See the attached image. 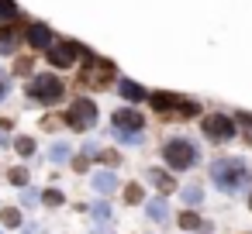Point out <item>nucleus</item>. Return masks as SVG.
<instances>
[{
    "instance_id": "18",
    "label": "nucleus",
    "mask_w": 252,
    "mask_h": 234,
    "mask_svg": "<svg viewBox=\"0 0 252 234\" xmlns=\"http://www.w3.org/2000/svg\"><path fill=\"white\" fill-rule=\"evenodd\" d=\"M180 224H183L187 231H200V227H204V224H200V217H197L193 210H183V213H180Z\"/></svg>"
},
{
    "instance_id": "5",
    "label": "nucleus",
    "mask_w": 252,
    "mask_h": 234,
    "mask_svg": "<svg viewBox=\"0 0 252 234\" xmlns=\"http://www.w3.org/2000/svg\"><path fill=\"white\" fill-rule=\"evenodd\" d=\"M111 79H114V66H111L107 59H97V55H90V59H87V66L80 69V86L104 90Z\"/></svg>"
},
{
    "instance_id": "16",
    "label": "nucleus",
    "mask_w": 252,
    "mask_h": 234,
    "mask_svg": "<svg viewBox=\"0 0 252 234\" xmlns=\"http://www.w3.org/2000/svg\"><path fill=\"white\" fill-rule=\"evenodd\" d=\"M14 18H21L18 4H14V0H0V21H14Z\"/></svg>"
},
{
    "instance_id": "31",
    "label": "nucleus",
    "mask_w": 252,
    "mask_h": 234,
    "mask_svg": "<svg viewBox=\"0 0 252 234\" xmlns=\"http://www.w3.org/2000/svg\"><path fill=\"white\" fill-rule=\"evenodd\" d=\"M4 97H7V83H4V79H0V100H4Z\"/></svg>"
},
{
    "instance_id": "8",
    "label": "nucleus",
    "mask_w": 252,
    "mask_h": 234,
    "mask_svg": "<svg viewBox=\"0 0 252 234\" xmlns=\"http://www.w3.org/2000/svg\"><path fill=\"white\" fill-rule=\"evenodd\" d=\"M80 52H83V49H80L76 42H59V45H49V62H52L56 69H69Z\"/></svg>"
},
{
    "instance_id": "4",
    "label": "nucleus",
    "mask_w": 252,
    "mask_h": 234,
    "mask_svg": "<svg viewBox=\"0 0 252 234\" xmlns=\"http://www.w3.org/2000/svg\"><path fill=\"white\" fill-rule=\"evenodd\" d=\"M162 158L169 169H190V165H197V145L187 138H169L162 145Z\"/></svg>"
},
{
    "instance_id": "20",
    "label": "nucleus",
    "mask_w": 252,
    "mask_h": 234,
    "mask_svg": "<svg viewBox=\"0 0 252 234\" xmlns=\"http://www.w3.org/2000/svg\"><path fill=\"white\" fill-rule=\"evenodd\" d=\"M7 179H11L14 186H28V169H25V165H14V169L7 172Z\"/></svg>"
},
{
    "instance_id": "25",
    "label": "nucleus",
    "mask_w": 252,
    "mask_h": 234,
    "mask_svg": "<svg viewBox=\"0 0 252 234\" xmlns=\"http://www.w3.org/2000/svg\"><path fill=\"white\" fill-rule=\"evenodd\" d=\"M14 148H18L21 155H32V152H35V141H32V138H18V141H14Z\"/></svg>"
},
{
    "instance_id": "14",
    "label": "nucleus",
    "mask_w": 252,
    "mask_h": 234,
    "mask_svg": "<svg viewBox=\"0 0 252 234\" xmlns=\"http://www.w3.org/2000/svg\"><path fill=\"white\" fill-rule=\"evenodd\" d=\"M121 97H125V100H135V104H138V100H145L149 93H145V90H142V86H138L135 79H121Z\"/></svg>"
},
{
    "instance_id": "27",
    "label": "nucleus",
    "mask_w": 252,
    "mask_h": 234,
    "mask_svg": "<svg viewBox=\"0 0 252 234\" xmlns=\"http://www.w3.org/2000/svg\"><path fill=\"white\" fill-rule=\"evenodd\" d=\"M21 196H25V207H32V203H38V193H35L32 186H21Z\"/></svg>"
},
{
    "instance_id": "21",
    "label": "nucleus",
    "mask_w": 252,
    "mask_h": 234,
    "mask_svg": "<svg viewBox=\"0 0 252 234\" xmlns=\"http://www.w3.org/2000/svg\"><path fill=\"white\" fill-rule=\"evenodd\" d=\"M183 200H187V207H197V203L204 200V189H200V186H187V189H183Z\"/></svg>"
},
{
    "instance_id": "24",
    "label": "nucleus",
    "mask_w": 252,
    "mask_h": 234,
    "mask_svg": "<svg viewBox=\"0 0 252 234\" xmlns=\"http://www.w3.org/2000/svg\"><path fill=\"white\" fill-rule=\"evenodd\" d=\"M49 155H52V162H66V158H69V145H66V141H56Z\"/></svg>"
},
{
    "instance_id": "30",
    "label": "nucleus",
    "mask_w": 252,
    "mask_h": 234,
    "mask_svg": "<svg viewBox=\"0 0 252 234\" xmlns=\"http://www.w3.org/2000/svg\"><path fill=\"white\" fill-rule=\"evenodd\" d=\"M97 158H100V162H111V165H118V158H121V155H114V152H104V155H97Z\"/></svg>"
},
{
    "instance_id": "7",
    "label": "nucleus",
    "mask_w": 252,
    "mask_h": 234,
    "mask_svg": "<svg viewBox=\"0 0 252 234\" xmlns=\"http://www.w3.org/2000/svg\"><path fill=\"white\" fill-rule=\"evenodd\" d=\"M204 134L211 141H231L235 138V121L224 114H207L204 117Z\"/></svg>"
},
{
    "instance_id": "28",
    "label": "nucleus",
    "mask_w": 252,
    "mask_h": 234,
    "mask_svg": "<svg viewBox=\"0 0 252 234\" xmlns=\"http://www.w3.org/2000/svg\"><path fill=\"white\" fill-rule=\"evenodd\" d=\"M14 73H18V76L32 73V59H18V62H14Z\"/></svg>"
},
{
    "instance_id": "6",
    "label": "nucleus",
    "mask_w": 252,
    "mask_h": 234,
    "mask_svg": "<svg viewBox=\"0 0 252 234\" xmlns=\"http://www.w3.org/2000/svg\"><path fill=\"white\" fill-rule=\"evenodd\" d=\"M66 124L76 128V131H94L97 128V107H94V100H76L66 110Z\"/></svg>"
},
{
    "instance_id": "15",
    "label": "nucleus",
    "mask_w": 252,
    "mask_h": 234,
    "mask_svg": "<svg viewBox=\"0 0 252 234\" xmlns=\"http://www.w3.org/2000/svg\"><path fill=\"white\" fill-rule=\"evenodd\" d=\"M149 220H156V224H166V220H169L166 200H149Z\"/></svg>"
},
{
    "instance_id": "9",
    "label": "nucleus",
    "mask_w": 252,
    "mask_h": 234,
    "mask_svg": "<svg viewBox=\"0 0 252 234\" xmlns=\"http://www.w3.org/2000/svg\"><path fill=\"white\" fill-rule=\"evenodd\" d=\"M111 124L121 128V131H138V128H145V121H142V114H138L135 107H121V110H114V114H111Z\"/></svg>"
},
{
    "instance_id": "3",
    "label": "nucleus",
    "mask_w": 252,
    "mask_h": 234,
    "mask_svg": "<svg viewBox=\"0 0 252 234\" xmlns=\"http://www.w3.org/2000/svg\"><path fill=\"white\" fill-rule=\"evenodd\" d=\"M28 97L35 104H56V100H63V79L52 73H38L28 79Z\"/></svg>"
},
{
    "instance_id": "17",
    "label": "nucleus",
    "mask_w": 252,
    "mask_h": 234,
    "mask_svg": "<svg viewBox=\"0 0 252 234\" xmlns=\"http://www.w3.org/2000/svg\"><path fill=\"white\" fill-rule=\"evenodd\" d=\"M114 138L125 141V145H142V131H121V128H114Z\"/></svg>"
},
{
    "instance_id": "26",
    "label": "nucleus",
    "mask_w": 252,
    "mask_h": 234,
    "mask_svg": "<svg viewBox=\"0 0 252 234\" xmlns=\"http://www.w3.org/2000/svg\"><path fill=\"white\" fill-rule=\"evenodd\" d=\"M125 200H128V203H142V200H145V196H142V186H128V189H125Z\"/></svg>"
},
{
    "instance_id": "22",
    "label": "nucleus",
    "mask_w": 252,
    "mask_h": 234,
    "mask_svg": "<svg viewBox=\"0 0 252 234\" xmlns=\"http://www.w3.org/2000/svg\"><path fill=\"white\" fill-rule=\"evenodd\" d=\"M42 203H45V207H63L66 196H63L59 189H45V193H42Z\"/></svg>"
},
{
    "instance_id": "1",
    "label": "nucleus",
    "mask_w": 252,
    "mask_h": 234,
    "mask_svg": "<svg viewBox=\"0 0 252 234\" xmlns=\"http://www.w3.org/2000/svg\"><path fill=\"white\" fill-rule=\"evenodd\" d=\"M211 179L218 182V189L221 193H242L245 189V182H249V169H245V162L242 158H218L214 165H211Z\"/></svg>"
},
{
    "instance_id": "33",
    "label": "nucleus",
    "mask_w": 252,
    "mask_h": 234,
    "mask_svg": "<svg viewBox=\"0 0 252 234\" xmlns=\"http://www.w3.org/2000/svg\"><path fill=\"white\" fill-rule=\"evenodd\" d=\"M0 234H4V231H0Z\"/></svg>"
},
{
    "instance_id": "11",
    "label": "nucleus",
    "mask_w": 252,
    "mask_h": 234,
    "mask_svg": "<svg viewBox=\"0 0 252 234\" xmlns=\"http://www.w3.org/2000/svg\"><path fill=\"white\" fill-rule=\"evenodd\" d=\"M25 38H28V45H35V49H49V45H52V31H49L42 21H32L28 31H25Z\"/></svg>"
},
{
    "instance_id": "12",
    "label": "nucleus",
    "mask_w": 252,
    "mask_h": 234,
    "mask_svg": "<svg viewBox=\"0 0 252 234\" xmlns=\"http://www.w3.org/2000/svg\"><path fill=\"white\" fill-rule=\"evenodd\" d=\"M90 182H94V189H97L100 196H111V193L118 189V176H114V172H107V169H104V172H94V179H90Z\"/></svg>"
},
{
    "instance_id": "29",
    "label": "nucleus",
    "mask_w": 252,
    "mask_h": 234,
    "mask_svg": "<svg viewBox=\"0 0 252 234\" xmlns=\"http://www.w3.org/2000/svg\"><path fill=\"white\" fill-rule=\"evenodd\" d=\"M73 169H76V172H87V169H90V158H87V155H76V158H73Z\"/></svg>"
},
{
    "instance_id": "32",
    "label": "nucleus",
    "mask_w": 252,
    "mask_h": 234,
    "mask_svg": "<svg viewBox=\"0 0 252 234\" xmlns=\"http://www.w3.org/2000/svg\"><path fill=\"white\" fill-rule=\"evenodd\" d=\"M249 210H252V196H249Z\"/></svg>"
},
{
    "instance_id": "13",
    "label": "nucleus",
    "mask_w": 252,
    "mask_h": 234,
    "mask_svg": "<svg viewBox=\"0 0 252 234\" xmlns=\"http://www.w3.org/2000/svg\"><path fill=\"white\" fill-rule=\"evenodd\" d=\"M149 179H152V186H156L159 193H173V189H176V179H173V176H166V172H159V169H152V172H149Z\"/></svg>"
},
{
    "instance_id": "2",
    "label": "nucleus",
    "mask_w": 252,
    "mask_h": 234,
    "mask_svg": "<svg viewBox=\"0 0 252 234\" xmlns=\"http://www.w3.org/2000/svg\"><path fill=\"white\" fill-rule=\"evenodd\" d=\"M149 104L162 114V117H193V114H200V104H193V100H183V97H176V93H152L149 97Z\"/></svg>"
},
{
    "instance_id": "10",
    "label": "nucleus",
    "mask_w": 252,
    "mask_h": 234,
    "mask_svg": "<svg viewBox=\"0 0 252 234\" xmlns=\"http://www.w3.org/2000/svg\"><path fill=\"white\" fill-rule=\"evenodd\" d=\"M21 42H25V31H21L14 21H7L4 28H0V55H11Z\"/></svg>"
},
{
    "instance_id": "23",
    "label": "nucleus",
    "mask_w": 252,
    "mask_h": 234,
    "mask_svg": "<svg viewBox=\"0 0 252 234\" xmlns=\"http://www.w3.org/2000/svg\"><path fill=\"white\" fill-rule=\"evenodd\" d=\"M90 210H94V220H97V224H107V220H111V207H107L104 200H100V203H94Z\"/></svg>"
},
{
    "instance_id": "19",
    "label": "nucleus",
    "mask_w": 252,
    "mask_h": 234,
    "mask_svg": "<svg viewBox=\"0 0 252 234\" xmlns=\"http://www.w3.org/2000/svg\"><path fill=\"white\" fill-rule=\"evenodd\" d=\"M0 224L4 227H21V210H0Z\"/></svg>"
}]
</instances>
